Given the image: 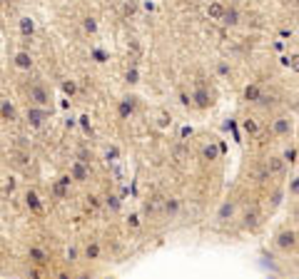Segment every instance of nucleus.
Segmentation results:
<instances>
[{"instance_id": "f257e3e1", "label": "nucleus", "mask_w": 299, "mask_h": 279, "mask_svg": "<svg viewBox=\"0 0 299 279\" xmlns=\"http://www.w3.org/2000/svg\"><path fill=\"white\" fill-rule=\"evenodd\" d=\"M28 97H30V105H35V107H48L50 105V93L42 88L40 82H33L28 88Z\"/></svg>"}, {"instance_id": "f03ea898", "label": "nucleus", "mask_w": 299, "mask_h": 279, "mask_svg": "<svg viewBox=\"0 0 299 279\" xmlns=\"http://www.w3.org/2000/svg\"><path fill=\"white\" fill-rule=\"evenodd\" d=\"M48 117H50L48 107H35V105H30V107H28V125H30V127H35V130L45 125V120H48Z\"/></svg>"}, {"instance_id": "7ed1b4c3", "label": "nucleus", "mask_w": 299, "mask_h": 279, "mask_svg": "<svg viewBox=\"0 0 299 279\" xmlns=\"http://www.w3.org/2000/svg\"><path fill=\"white\" fill-rule=\"evenodd\" d=\"M277 247L282 252H294L297 249V232L294 229H282L277 234Z\"/></svg>"}, {"instance_id": "20e7f679", "label": "nucleus", "mask_w": 299, "mask_h": 279, "mask_svg": "<svg viewBox=\"0 0 299 279\" xmlns=\"http://www.w3.org/2000/svg\"><path fill=\"white\" fill-rule=\"evenodd\" d=\"M189 102L195 105V107H200V110H209V107H212V97H209L207 88H202V85H197V88H195Z\"/></svg>"}, {"instance_id": "39448f33", "label": "nucleus", "mask_w": 299, "mask_h": 279, "mask_svg": "<svg viewBox=\"0 0 299 279\" xmlns=\"http://www.w3.org/2000/svg\"><path fill=\"white\" fill-rule=\"evenodd\" d=\"M135 110H137V102H135V97H132V95L122 97V100H120V105H117V115H120L122 120H130V117L135 115Z\"/></svg>"}, {"instance_id": "423d86ee", "label": "nucleus", "mask_w": 299, "mask_h": 279, "mask_svg": "<svg viewBox=\"0 0 299 279\" xmlns=\"http://www.w3.org/2000/svg\"><path fill=\"white\" fill-rule=\"evenodd\" d=\"M28 260H30L33 264H37V267H45V264L50 262V254L42 249V247L33 244V247H28Z\"/></svg>"}, {"instance_id": "0eeeda50", "label": "nucleus", "mask_w": 299, "mask_h": 279, "mask_svg": "<svg viewBox=\"0 0 299 279\" xmlns=\"http://www.w3.org/2000/svg\"><path fill=\"white\" fill-rule=\"evenodd\" d=\"M70 180H75V182H88V180H90L88 165L80 162V160H75V162L70 165Z\"/></svg>"}, {"instance_id": "6e6552de", "label": "nucleus", "mask_w": 299, "mask_h": 279, "mask_svg": "<svg viewBox=\"0 0 299 279\" xmlns=\"http://www.w3.org/2000/svg\"><path fill=\"white\" fill-rule=\"evenodd\" d=\"M222 23L224 25H229V28H234V25H240V20H242V15H240V10L234 8V5H229V8H224V13H222Z\"/></svg>"}, {"instance_id": "1a4fd4ad", "label": "nucleus", "mask_w": 299, "mask_h": 279, "mask_svg": "<svg viewBox=\"0 0 299 279\" xmlns=\"http://www.w3.org/2000/svg\"><path fill=\"white\" fill-rule=\"evenodd\" d=\"M0 117L8 120V122H15L18 120V110H15V105L10 100H0Z\"/></svg>"}, {"instance_id": "9d476101", "label": "nucleus", "mask_w": 299, "mask_h": 279, "mask_svg": "<svg viewBox=\"0 0 299 279\" xmlns=\"http://www.w3.org/2000/svg\"><path fill=\"white\" fill-rule=\"evenodd\" d=\"M18 28H20V35H23V37H33L35 35V23H33V18H28V15H23L18 20Z\"/></svg>"}, {"instance_id": "9b49d317", "label": "nucleus", "mask_w": 299, "mask_h": 279, "mask_svg": "<svg viewBox=\"0 0 299 279\" xmlns=\"http://www.w3.org/2000/svg\"><path fill=\"white\" fill-rule=\"evenodd\" d=\"M272 130H274L277 135H289V132H292V120H289V117H277V120L272 122Z\"/></svg>"}, {"instance_id": "f8f14e48", "label": "nucleus", "mask_w": 299, "mask_h": 279, "mask_svg": "<svg viewBox=\"0 0 299 279\" xmlns=\"http://www.w3.org/2000/svg\"><path fill=\"white\" fill-rule=\"evenodd\" d=\"M13 62H15V68H18V70H33V55H30V53H25V50H23V53H18Z\"/></svg>"}, {"instance_id": "ddd939ff", "label": "nucleus", "mask_w": 299, "mask_h": 279, "mask_svg": "<svg viewBox=\"0 0 299 279\" xmlns=\"http://www.w3.org/2000/svg\"><path fill=\"white\" fill-rule=\"evenodd\" d=\"M262 95H264V93H262V88H260L257 82H252V85H247V88H244V100H247V102H260Z\"/></svg>"}, {"instance_id": "4468645a", "label": "nucleus", "mask_w": 299, "mask_h": 279, "mask_svg": "<svg viewBox=\"0 0 299 279\" xmlns=\"http://www.w3.org/2000/svg\"><path fill=\"white\" fill-rule=\"evenodd\" d=\"M25 205H28V209H33V212H42V202H40V197H37V192H33V189L25 192Z\"/></svg>"}, {"instance_id": "2eb2a0df", "label": "nucleus", "mask_w": 299, "mask_h": 279, "mask_svg": "<svg viewBox=\"0 0 299 279\" xmlns=\"http://www.w3.org/2000/svg\"><path fill=\"white\" fill-rule=\"evenodd\" d=\"M85 260H100V244L95 240H90L88 244H85Z\"/></svg>"}, {"instance_id": "dca6fc26", "label": "nucleus", "mask_w": 299, "mask_h": 279, "mask_svg": "<svg viewBox=\"0 0 299 279\" xmlns=\"http://www.w3.org/2000/svg\"><path fill=\"white\" fill-rule=\"evenodd\" d=\"M222 13H224V5L220 3V0H212V3L207 5V15H209L212 20H220Z\"/></svg>"}, {"instance_id": "f3484780", "label": "nucleus", "mask_w": 299, "mask_h": 279, "mask_svg": "<svg viewBox=\"0 0 299 279\" xmlns=\"http://www.w3.org/2000/svg\"><path fill=\"white\" fill-rule=\"evenodd\" d=\"M232 214H234V202H229V200L222 202V207H220V212H217V220H220V222H227Z\"/></svg>"}, {"instance_id": "a211bd4d", "label": "nucleus", "mask_w": 299, "mask_h": 279, "mask_svg": "<svg viewBox=\"0 0 299 279\" xmlns=\"http://www.w3.org/2000/svg\"><path fill=\"white\" fill-rule=\"evenodd\" d=\"M165 212L169 214V217H175V214L180 212V200H175V197H169V200L165 202Z\"/></svg>"}, {"instance_id": "6ab92c4d", "label": "nucleus", "mask_w": 299, "mask_h": 279, "mask_svg": "<svg viewBox=\"0 0 299 279\" xmlns=\"http://www.w3.org/2000/svg\"><path fill=\"white\" fill-rule=\"evenodd\" d=\"M90 57H93L95 62H108V60H110L108 53H105L102 48H93V50H90Z\"/></svg>"}, {"instance_id": "aec40b11", "label": "nucleus", "mask_w": 299, "mask_h": 279, "mask_svg": "<svg viewBox=\"0 0 299 279\" xmlns=\"http://www.w3.org/2000/svg\"><path fill=\"white\" fill-rule=\"evenodd\" d=\"M82 28H85V33L95 35V33H97V20H95V18H85V20H82Z\"/></svg>"}, {"instance_id": "412c9836", "label": "nucleus", "mask_w": 299, "mask_h": 279, "mask_svg": "<svg viewBox=\"0 0 299 279\" xmlns=\"http://www.w3.org/2000/svg\"><path fill=\"white\" fill-rule=\"evenodd\" d=\"M282 162H289V165H294V162H297V147H287V149H284Z\"/></svg>"}, {"instance_id": "4be33fe9", "label": "nucleus", "mask_w": 299, "mask_h": 279, "mask_svg": "<svg viewBox=\"0 0 299 279\" xmlns=\"http://www.w3.org/2000/svg\"><path fill=\"white\" fill-rule=\"evenodd\" d=\"M202 155H205L207 160H215V157L220 155V149H217V145H207V147L202 149Z\"/></svg>"}, {"instance_id": "5701e85b", "label": "nucleus", "mask_w": 299, "mask_h": 279, "mask_svg": "<svg viewBox=\"0 0 299 279\" xmlns=\"http://www.w3.org/2000/svg\"><path fill=\"white\" fill-rule=\"evenodd\" d=\"M53 195L60 197V200H65V197H68V187H62L60 182H55V185H53Z\"/></svg>"}, {"instance_id": "b1692460", "label": "nucleus", "mask_w": 299, "mask_h": 279, "mask_svg": "<svg viewBox=\"0 0 299 279\" xmlns=\"http://www.w3.org/2000/svg\"><path fill=\"white\" fill-rule=\"evenodd\" d=\"M62 93H65V95H70V97H73V95L77 93V85H75L73 80H65V82H62Z\"/></svg>"}, {"instance_id": "393cba45", "label": "nucleus", "mask_w": 299, "mask_h": 279, "mask_svg": "<svg viewBox=\"0 0 299 279\" xmlns=\"http://www.w3.org/2000/svg\"><path fill=\"white\" fill-rule=\"evenodd\" d=\"M125 80L130 82V85H137V82H140V73H137L135 68H130V70L125 73Z\"/></svg>"}, {"instance_id": "a878e982", "label": "nucleus", "mask_w": 299, "mask_h": 279, "mask_svg": "<svg viewBox=\"0 0 299 279\" xmlns=\"http://www.w3.org/2000/svg\"><path fill=\"white\" fill-rule=\"evenodd\" d=\"M269 172H282V167H284V162L280 160V157H274V160H269Z\"/></svg>"}, {"instance_id": "bb28decb", "label": "nucleus", "mask_w": 299, "mask_h": 279, "mask_svg": "<svg viewBox=\"0 0 299 279\" xmlns=\"http://www.w3.org/2000/svg\"><path fill=\"white\" fill-rule=\"evenodd\" d=\"M217 73H220L222 77H227V75L232 73V68L227 65V62H224V60H220V62H217Z\"/></svg>"}, {"instance_id": "cd10ccee", "label": "nucleus", "mask_w": 299, "mask_h": 279, "mask_svg": "<svg viewBox=\"0 0 299 279\" xmlns=\"http://www.w3.org/2000/svg\"><path fill=\"white\" fill-rule=\"evenodd\" d=\"M105 205H108L110 209H120V200H117L115 195H110V197H105Z\"/></svg>"}, {"instance_id": "c85d7f7f", "label": "nucleus", "mask_w": 299, "mask_h": 279, "mask_svg": "<svg viewBox=\"0 0 299 279\" xmlns=\"http://www.w3.org/2000/svg\"><path fill=\"white\" fill-rule=\"evenodd\" d=\"M88 120H90L88 115H82V117H80V125H82V130L88 132V135H93V127H90V122H88Z\"/></svg>"}, {"instance_id": "c756f323", "label": "nucleus", "mask_w": 299, "mask_h": 279, "mask_svg": "<svg viewBox=\"0 0 299 279\" xmlns=\"http://www.w3.org/2000/svg\"><path fill=\"white\" fill-rule=\"evenodd\" d=\"M85 200H88V205H90L93 209H97V207H100V200H97L95 195H88V197H85Z\"/></svg>"}, {"instance_id": "7c9ffc66", "label": "nucleus", "mask_w": 299, "mask_h": 279, "mask_svg": "<svg viewBox=\"0 0 299 279\" xmlns=\"http://www.w3.org/2000/svg\"><path fill=\"white\" fill-rule=\"evenodd\" d=\"M68 262H77V249H75V247L68 249Z\"/></svg>"}, {"instance_id": "2f4dec72", "label": "nucleus", "mask_w": 299, "mask_h": 279, "mask_svg": "<svg viewBox=\"0 0 299 279\" xmlns=\"http://www.w3.org/2000/svg\"><path fill=\"white\" fill-rule=\"evenodd\" d=\"M57 182H60L62 187H70V185H73V180H70V175H62V177H60Z\"/></svg>"}, {"instance_id": "473e14b6", "label": "nucleus", "mask_w": 299, "mask_h": 279, "mask_svg": "<svg viewBox=\"0 0 299 279\" xmlns=\"http://www.w3.org/2000/svg\"><path fill=\"white\" fill-rule=\"evenodd\" d=\"M117 155H120L117 147H110V149H108V160H117Z\"/></svg>"}, {"instance_id": "72a5a7b5", "label": "nucleus", "mask_w": 299, "mask_h": 279, "mask_svg": "<svg viewBox=\"0 0 299 279\" xmlns=\"http://www.w3.org/2000/svg\"><path fill=\"white\" fill-rule=\"evenodd\" d=\"M244 130H247V132H254L257 127H254V122H244Z\"/></svg>"}, {"instance_id": "f704fd0d", "label": "nucleus", "mask_w": 299, "mask_h": 279, "mask_svg": "<svg viewBox=\"0 0 299 279\" xmlns=\"http://www.w3.org/2000/svg\"><path fill=\"white\" fill-rule=\"evenodd\" d=\"M167 122H169V117L162 112V115H160V125H162V127H167Z\"/></svg>"}, {"instance_id": "c9c22d12", "label": "nucleus", "mask_w": 299, "mask_h": 279, "mask_svg": "<svg viewBox=\"0 0 299 279\" xmlns=\"http://www.w3.org/2000/svg\"><path fill=\"white\" fill-rule=\"evenodd\" d=\"M180 102H182V105H192V102H189V97H187V95H185V93H182V95H180Z\"/></svg>"}, {"instance_id": "e433bc0d", "label": "nucleus", "mask_w": 299, "mask_h": 279, "mask_svg": "<svg viewBox=\"0 0 299 279\" xmlns=\"http://www.w3.org/2000/svg\"><path fill=\"white\" fill-rule=\"evenodd\" d=\"M57 279H73V277H68V274H60Z\"/></svg>"}, {"instance_id": "4c0bfd02", "label": "nucleus", "mask_w": 299, "mask_h": 279, "mask_svg": "<svg viewBox=\"0 0 299 279\" xmlns=\"http://www.w3.org/2000/svg\"><path fill=\"white\" fill-rule=\"evenodd\" d=\"M77 279H90V274H80Z\"/></svg>"}]
</instances>
